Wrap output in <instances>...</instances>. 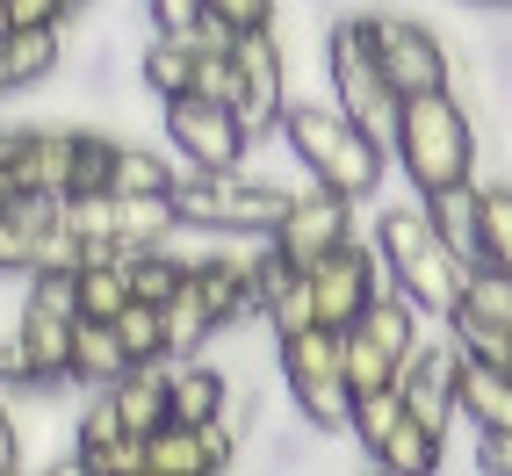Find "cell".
<instances>
[{
    "mask_svg": "<svg viewBox=\"0 0 512 476\" xmlns=\"http://www.w3.org/2000/svg\"><path fill=\"white\" fill-rule=\"evenodd\" d=\"M8 195H15V188H8V174H0V210H8Z\"/></svg>",
    "mask_w": 512,
    "mask_h": 476,
    "instance_id": "cell-38",
    "label": "cell"
},
{
    "mask_svg": "<svg viewBox=\"0 0 512 476\" xmlns=\"http://www.w3.org/2000/svg\"><path fill=\"white\" fill-rule=\"evenodd\" d=\"M455 419H469L476 433L512 426V376H505V368L476 361V354L455 361Z\"/></svg>",
    "mask_w": 512,
    "mask_h": 476,
    "instance_id": "cell-13",
    "label": "cell"
},
{
    "mask_svg": "<svg viewBox=\"0 0 512 476\" xmlns=\"http://www.w3.org/2000/svg\"><path fill=\"white\" fill-rule=\"evenodd\" d=\"M65 174H73V123H29V145L8 166L15 195H65Z\"/></svg>",
    "mask_w": 512,
    "mask_h": 476,
    "instance_id": "cell-11",
    "label": "cell"
},
{
    "mask_svg": "<svg viewBox=\"0 0 512 476\" xmlns=\"http://www.w3.org/2000/svg\"><path fill=\"white\" fill-rule=\"evenodd\" d=\"M361 15V37L383 65V80L397 94H433V87H455V44L448 29L426 22V15H397V8H354Z\"/></svg>",
    "mask_w": 512,
    "mask_h": 476,
    "instance_id": "cell-3",
    "label": "cell"
},
{
    "mask_svg": "<svg viewBox=\"0 0 512 476\" xmlns=\"http://www.w3.org/2000/svg\"><path fill=\"white\" fill-rule=\"evenodd\" d=\"M109 325H116V339H123L130 368H138V361H174V354H166V325H159V303H138V296H130V303H123V311H116Z\"/></svg>",
    "mask_w": 512,
    "mask_h": 476,
    "instance_id": "cell-26",
    "label": "cell"
},
{
    "mask_svg": "<svg viewBox=\"0 0 512 476\" xmlns=\"http://www.w3.org/2000/svg\"><path fill=\"white\" fill-rule=\"evenodd\" d=\"M130 80H138L152 101L188 94V80H195V51H188L181 37H159V29H152V37L138 44V73H130Z\"/></svg>",
    "mask_w": 512,
    "mask_h": 476,
    "instance_id": "cell-22",
    "label": "cell"
},
{
    "mask_svg": "<svg viewBox=\"0 0 512 476\" xmlns=\"http://www.w3.org/2000/svg\"><path fill=\"white\" fill-rule=\"evenodd\" d=\"M73 476H145V440H138V433L101 440V448L73 455Z\"/></svg>",
    "mask_w": 512,
    "mask_h": 476,
    "instance_id": "cell-28",
    "label": "cell"
},
{
    "mask_svg": "<svg viewBox=\"0 0 512 476\" xmlns=\"http://www.w3.org/2000/svg\"><path fill=\"white\" fill-rule=\"evenodd\" d=\"M58 65H65V22H29V29L0 37V80H8V94L44 87Z\"/></svg>",
    "mask_w": 512,
    "mask_h": 476,
    "instance_id": "cell-12",
    "label": "cell"
},
{
    "mask_svg": "<svg viewBox=\"0 0 512 476\" xmlns=\"http://www.w3.org/2000/svg\"><path fill=\"white\" fill-rule=\"evenodd\" d=\"M231 65H238V123H246V138H275V123L289 109V65H282L275 22L267 29H238Z\"/></svg>",
    "mask_w": 512,
    "mask_h": 476,
    "instance_id": "cell-8",
    "label": "cell"
},
{
    "mask_svg": "<svg viewBox=\"0 0 512 476\" xmlns=\"http://www.w3.org/2000/svg\"><path fill=\"white\" fill-rule=\"evenodd\" d=\"M426 217H433V238H448L462 260L484 253V224H476V181H448L426 195Z\"/></svg>",
    "mask_w": 512,
    "mask_h": 476,
    "instance_id": "cell-19",
    "label": "cell"
},
{
    "mask_svg": "<svg viewBox=\"0 0 512 476\" xmlns=\"http://www.w3.org/2000/svg\"><path fill=\"white\" fill-rule=\"evenodd\" d=\"M15 469H22V419H15L8 390H0V476H15Z\"/></svg>",
    "mask_w": 512,
    "mask_h": 476,
    "instance_id": "cell-33",
    "label": "cell"
},
{
    "mask_svg": "<svg viewBox=\"0 0 512 476\" xmlns=\"http://www.w3.org/2000/svg\"><path fill=\"white\" fill-rule=\"evenodd\" d=\"M188 94H202V101H224V109H238V65H231V51H210V58H195V80H188Z\"/></svg>",
    "mask_w": 512,
    "mask_h": 476,
    "instance_id": "cell-30",
    "label": "cell"
},
{
    "mask_svg": "<svg viewBox=\"0 0 512 476\" xmlns=\"http://www.w3.org/2000/svg\"><path fill=\"white\" fill-rule=\"evenodd\" d=\"M476 224H484V253H476V267H491V275L512 282V181H484V174H476Z\"/></svg>",
    "mask_w": 512,
    "mask_h": 476,
    "instance_id": "cell-20",
    "label": "cell"
},
{
    "mask_svg": "<svg viewBox=\"0 0 512 476\" xmlns=\"http://www.w3.org/2000/svg\"><path fill=\"white\" fill-rule=\"evenodd\" d=\"M145 8V29H159V37H188L195 15H202V0H138Z\"/></svg>",
    "mask_w": 512,
    "mask_h": 476,
    "instance_id": "cell-31",
    "label": "cell"
},
{
    "mask_svg": "<svg viewBox=\"0 0 512 476\" xmlns=\"http://www.w3.org/2000/svg\"><path fill=\"white\" fill-rule=\"evenodd\" d=\"M339 368H347V390H383V383H397V354L375 347L361 325L339 332Z\"/></svg>",
    "mask_w": 512,
    "mask_h": 476,
    "instance_id": "cell-24",
    "label": "cell"
},
{
    "mask_svg": "<svg viewBox=\"0 0 512 476\" xmlns=\"http://www.w3.org/2000/svg\"><path fill=\"white\" fill-rule=\"evenodd\" d=\"M275 368H282V397L296 419H311L318 433H347V368H339V332L332 325H303L275 339Z\"/></svg>",
    "mask_w": 512,
    "mask_h": 476,
    "instance_id": "cell-4",
    "label": "cell"
},
{
    "mask_svg": "<svg viewBox=\"0 0 512 476\" xmlns=\"http://www.w3.org/2000/svg\"><path fill=\"white\" fill-rule=\"evenodd\" d=\"M390 166L412 181V195H433L448 181H476V174H484V138H476V123H469L455 87H433V94H404L397 101Z\"/></svg>",
    "mask_w": 512,
    "mask_h": 476,
    "instance_id": "cell-2",
    "label": "cell"
},
{
    "mask_svg": "<svg viewBox=\"0 0 512 476\" xmlns=\"http://www.w3.org/2000/svg\"><path fill=\"white\" fill-rule=\"evenodd\" d=\"M202 8H210V15H224L231 29H267L282 0H202Z\"/></svg>",
    "mask_w": 512,
    "mask_h": 476,
    "instance_id": "cell-32",
    "label": "cell"
},
{
    "mask_svg": "<svg viewBox=\"0 0 512 476\" xmlns=\"http://www.w3.org/2000/svg\"><path fill=\"white\" fill-rule=\"evenodd\" d=\"M116 145H123V130L73 123V174H65V195H109V174H116Z\"/></svg>",
    "mask_w": 512,
    "mask_h": 476,
    "instance_id": "cell-21",
    "label": "cell"
},
{
    "mask_svg": "<svg viewBox=\"0 0 512 476\" xmlns=\"http://www.w3.org/2000/svg\"><path fill=\"white\" fill-rule=\"evenodd\" d=\"M87 8H101V0H65V15H87Z\"/></svg>",
    "mask_w": 512,
    "mask_h": 476,
    "instance_id": "cell-36",
    "label": "cell"
},
{
    "mask_svg": "<svg viewBox=\"0 0 512 476\" xmlns=\"http://www.w3.org/2000/svg\"><path fill=\"white\" fill-rule=\"evenodd\" d=\"M181 174H188V166H181L174 152L123 138V145H116V174H109V195H174V181H181Z\"/></svg>",
    "mask_w": 512,
    "mask_h": 476,
    "instance_id": "cell-17",
    "label": "cell"
},
{
    "mask_svg": "<svg viewBox=\"0 0 512 476\" xmlns=\"http://www.w3.org/2000/svg\"><path fill=\"white\" fill-rule=\"evenodd\" d=\"M462 8H476V15H505L512 0H462Z\"/></svg>",
    "mask_w": 512,
    "mask_h": 476,
    "instance_id": "cell-35",
    "label": "cell"
},
{
    "mask_svg": "<svg viewBox=\"0 0 512 476\" xmlns=\"http://www.w3.org/2000/svg\"><path fill=\"white\" fill-rule=\"evenodd\" d=\"M166 368H174V361H138V368H123V376L109 383L123 433L145 440V433H159L166 419H174V404H166Z\"/></svg>",
    "mask_w": 512,
    "mask_h": 476,
    "instance_id": "cell-14",
    "label": "cell"
},
{
    "mask_svg": "<svg viewBox=\"0 0 512 476\" xmlns=\"http://www.w3.org/2000/svg\"><path fill=\"white\" fill-rule=\"evenodd\" d=\"M159 325H166V354H174V361L210 347V332H217V311L202 303V282H195V275H181V289L159 303Z\"/></svg>",
    "mask_w": 512,
    "mask_h": 476,
    "instance_id": "cell-18",
    "label": "cell"
},
{
    "mask_svg": "<svg viewBox=\"0 0 512 476\" xmlns=\"http://www.w3.org/2000/svg\"><path fill=\"white\" fill-rule=\"evenodd\" d=\"M8 22L29 29V22H73V15H65V0H8Z\"/></svg>",
    "mask_w": 512,
    "mask_h": 476,
    "instance_id": "cell-34",
    "label": "cell"
},
{
    "mask_svg": "<svg viewBox=\"0 0 512 476\" xmlns=\"http://www.w3.org/2000/svg\"><path fill=\"white\" fill-rule=\"evenodd\" d=\"M123 368H130V354H123L116 325L109 318H80L73 325V390H109Z\"/></svg>",
    "mask_w": 512,
    "mask_h": 476,
    "instance_id": "cell-16",
    "label": "cell"
},
{
    "mask_svg": "<svg viewBox=\"0 0 512 476\" xmlns=\"http://www.w3.org/2000/svg\"><path fill=\"white\" fill-rule=\"evenodd\" d=\"M426 238H433L426 195H404V202H390V210H375V231H368V246L383 253V260H404V253H419Z\"/></svg>",
    "mask_w": 512,
    "mask_h": 476,
    "instance_id": "cell-23",
    "label": "cell"
},
{
    "mask_svg": "<svg viewBox=\"0 0 512 476\" xmlns=\"http://www.w3.org/2000/svg\"><path fill=\"white\" fill-rule=\"evenodd\" d=\"M361 202H347L339 188H325V181H303L296 195H289V210H282V224L267 231V246H275L289 267H311L318 253H332L339 238H354L361 224Z\"/></svg>",
    "mask_w": 512,
    "mask_h": 476,
    "instance_id": "cell-7",
    "label": "cell"
},
{
    "mask_svg": "<svg viewBox=\"0 0 512 476\" xmlns=\"http://www.w3.org/2000/svg\"><path fill=\"white\" fill-rule=\"evenodd\" d=\"M368 462H375V469H390V476H433L440 462H448V440L426 433L412 412H404V419H397V426L368 448Z\"/></svg>",
    "mask_w": 512,
    "mask_h": 476,
    "instance_id": "cell-15",
    "label": "cell"
},
{
    "mask_svg": "<svg viewBox=\"0 0 512 476\" xmlns=\"http://www.w3.org/2000/svg\"><path fill=\"white\" fill-rule=\"evenodd\" d=\"M275 138L296 152L303 174L325 181V188H339L347 202H375L383 181H390V145L375 138V130H361L332 94H289Z\"/></svg>",
    "mask_w": 512,
    "mask_h": 476,
    "instance_id": "cell-1",
    "label": "cell"
},
{
    "mask_svg": "<svg viewBox=\"0 0 512 476\" xmlns=\"http://www.w3.org/2000/svg\"><path fill=\"white\" fill-rule=\"evenodd\" d=\"M260 325L275 332V339H282V332H303V325H318V303H311V282H303V267H289V275L260 296Z\"/></svg>",
    "mask_w": 512,
    "mask_h": 476,
    "instance_id": "cell-25",
    "label": "cell"
},
{
    "mask_svg": "<svg viewBox=\"0 0 512 476\" xmlns=\"http://www.w3.org/2000/svg\"><path fill=\"white\" fill-rule=\"evenodd\" d=\"M159 138L166 152H174L181 166H238L246 159V123H238V109H224V101H202V94H166L159 101Z\"/></svg>",
    "mask_w": 512,
    "mask_h": 476,
    "instance_id": "cell-6",
    "label": "cell"
},
{
    "mask_svg": "<svg viewBox=\"0 0 512 476\" xmlns=\"http://www.w3.org/2000/svg\"><path fill=\"white\" fill-rule=\"evenodd\" d=\"M238 455H246V433H238L224 412L202 419V426L166 419L159 433H145V476H217Z\"/></svg>",
    "mask_w": 512,
    "mask_h": 476,
    "instance_id": "cell-9",
    "label": "cell"
},
{
    "mask_svg": "<svg viewBox=\"0 0 512 476\" xmlns=\"http://www.w3.org/2000/svg\"><path fill=\"white\" fill-rule=\"evenodd\" d=\"M325 94H332L361 130H375V138L390 145V123H397V101H404V94L383 80V65H375V51H368V37H361V15H354V8L325 22Z\"/></svg>",
    "mask_w": 512,
    "mask_h": 476,
    "instance_id": "cell-5",
    "label": "cell"
},
{
    "mask_svg": "<svg viewBox=\"0 0 512 476\" xmlns=\"http://www.w3.org/2000/svg\"><path fill=\"white\" fill-rule=\"evenodd\" d=\"M80 260H87V246L65 224H51V231H37V246H29V275H73Z\"/></svg>",
    "mask_w": 512,
    "mask_h": 476,
    "instance_id": "cell-29",
    "label": "cell"
},
{
    "mask_svg": "<svg viewBox=\"0 0 512 476\" xmlns=\"http://www.w3.org/2000/svg\"><path fill=\"white\" fill-rule=\"evenodd\" d=\"M404 419V397H397V383H383V390H354V404H347V440H361V455L383 440L390 426Z\"/></svg>",
    "mask_w": 512,
    "mask_h": 476,
    "instance_id": "cell-27",
    "label": "cell"
},
{
    "mask_svg": "<svg viewBox=\"0 0 512 476\" xmlns=\"http://www.w3.org/2000/svg\"><path fill=\"white\" fill-rule=\"evenodd\" d=\"M390 275H397V296L412 303L419 318H455L462 311V296H469V275H476V260H462L448 238H426L419 253H404V260H390Z\"/></svg>",
    "mask_w": 512,
    "mask_h": 476,
    "instance_id": "cell-10",
    "label": "cell"
},
{
    "mask_svg": "<svg viewBox=\"0 0 512 476\" xmlns=\"http://www.w3.org/2000/svg\"><path fill=\"white\" fill-rule=\"evenodd\" d=\"M8 29H15V22H8V0H0V37H8Z\"/></svg>",
    "mask_w": 512,
    "mask_h": 476,
    "instance_id": "cell-37",
    "label": "cell"
}]
</instances>
